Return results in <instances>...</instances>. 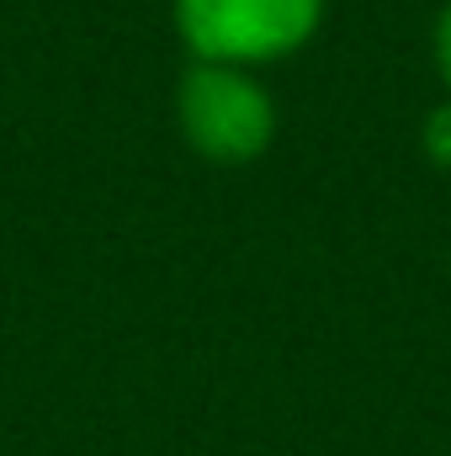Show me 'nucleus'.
<instances>
[{
    "label": "nucleus",
    "instance_id": "obj_1",
    "mask_svg": "<svg viewBox=\"0 0 451 456\" xmlns=\"http://www.w3.org/2000/svg\"><path fill=\"white\" fill-rule=\"evenodd\" d=\"M330 0H170L176 32L202 64H271L298 53Z\"/></svg>",
    "mask_w": 451,
    "mask_h": 456
},
{
    "label": "nucleus",
    "instance_id": "obj_2",
    "mask_svg": "<svg viewBox=\"0 0 451 456\" xmlns=\"http://www.w3.org/2000/svg\"><path fill=\"white\" fill-rule=\"evenodd\" d=\"M176 117H181L186 143L213 165H250L276 138L271 91L239 64L192 59V69L181 75V91H176Z\"/></svg>",
    "mask_w": 451,
    "mask_h": 456
},
{
    "label": "nucleus",
    "instance_id": "obj_3",
    "mask_svg": "<svg viewBox=\"0 0 451 456\" xmlns=\"http://www.w3.org/2000/svg\"><path fill=\"white\" fill-rule=\"evenodd\" d=\"M420 149H425V159H430V165L451 170V96L425 117V127H420Z\"/></svg>",
    "mask_w": 451,
    "mask_h": 456
},
{
    "label": "nucleus",
    "instance_id": "obj_4",
    "mask_svg": "<svg viewBox=\"0 0 451 456\" xmlns=\"http://www.w3.org/2000/svg\"><path fill=\"white\" fill-rule=\"evenodd\" d=\"M436 69H441L447 96H451V0L441 5V16H436Z\"/></svg>",
    "mask_w": 451,
    "mask_h": 456
}]
</instances>
